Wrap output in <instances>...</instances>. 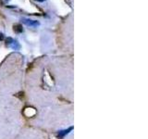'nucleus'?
Listing matches in <instances>:
<instances>
[{"label": "nucleus", "instance_id": "obj_6", "mask_svg": "<svg viewBox=\"0 0 148 139\" xmlns=\"http://www.w3.org/2000/svg\"><path fill=\"white\" fill-rule=\"evenodd\" d=\"M37 1H39V2H43V1H45V0H37Z\"/></svg>", "mask_w": 148, "mask_h": 139}, {"label": "nucleus", "instance_id": "obj_4", "mask_svg": "<svg viewBox=\"0 0 148 139\" xmlns=\"http://www.w3.org/2000/svg\"><path fill=\"white\" fill-rule=\"evenodd\" d=\"M14 31L17 32H21L23 30H22V28L20 24H17V25H14Z\"/></svg>", "mask_w": 148, "mask_h": 139}, {"label": "nucleus", "instance_id": "obj_1", "mask_svg": "<svg viewBox=\"0 0 148 139\" xmlns=\"http://www.w3.org/2000/svg\"><path fill=\"white\" fill-rule=\"evenodd\" d=\"M72 130H73V127H69V128L65 129V130H60V131L58 132V137L59 139L63 138L65 136H67L68 133H71V132L72 131Z\"/></svg>", "mask_w": 148, "mask_h": 139}, {"label": "nucleus", "instance_id": "obj_2", "mask_svg": "<svg viewBox=\"0 0 148 139\" xmlns=\"http://www.w3.org/2000/svg\"><path fill=\"white\" fill-rule=\"evenodd\" d=\"M7 45L10 46V47L14 48V49H18L20 48V45H18V43L17 41L13 40L11 38H8V40H7Z\"/></svg>", "mask_w": 148, "mask_h": 139}, {"label": "nucleus", "instance_id": "obj_5", "mask_svg": "<svg viewBox=\"0 0 148 139\" xmlns=\"http://www.w3.org/2000/svg\"><path fill=\"white\" fill-rule=\"evenodd\" d=\"M3 39H4V34L0 32V41H2Z\"/></svg>", "mask_w": 148, "mask_h": 139}, {"label": "nucleus", "instance_id": "obj_3", "mask_svg": "<svg viewBox=\"0 0 148 139\" xmlns=\"http://www.w3.org/2000/svg\"><path fill=\"white\" fill-rule=\"evenodd\" d=\"M24 22L28 26H31V27H36L37 25H39V22H37L35 21H32V20H24Z\"/></svg>", "mask_w": 148, "mask_h": 139}]
</instances>
